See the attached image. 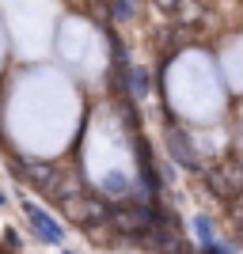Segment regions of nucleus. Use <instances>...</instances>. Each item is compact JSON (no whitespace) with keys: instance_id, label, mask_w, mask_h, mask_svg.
I'll return each instance as SVG.
<instances>
[{"instance_id":"2","label":"nucleus","mask_w":243,"mask_h":254,"mask_svg":"<svg viewBox=\"0 0 243 254\" xmlns=\"http://www.w3.org/2000/svg\"><path fill=\"white\" fill-rule=\"evenodd\" d=\"M11 38L27 57H38L50 46V0H4Z\"/></svg>"},{"instance_id":"3","label":"nucleus","mask_w":243,"mask_h":254,"mask_svg":"<svg viewBox=\"0 0 243 254\" xmlns=\"http://www.w3.org/2000/svg\"><path fill=\"white\" fill-rule=\"evenodd\" d=\"M61 50H65V57H69V61L73 64H80V68H87V72H91V68H95V34H91V27H84V23H69V27H65L61 31Z\"/></svg>"},{"instance_id":"1","label":"nucleus","mask_w":243,"mask_h":254,"mask_svg":"<svg viewBox=\"0 0 243 254\" xmlns=\"http://www.w3.org/2000/svg\"><path fill=\"white\" fill-rule=\"evenodd\" d=\"M8 118H11L15 140H19L27 152L61 148L65 140H69V133H73V118H76L73 87L53 72L31 76L27 84H19Z\"/></svg>"},{"instance_id":"4","label":"nucleus","mask_w":243,"mask_h":254,"mask_svg":"<svg viewBox=\"0 0 243 254\" xmlns=\"http://www.w3.org/2000/svg\"><path fill=\"white\" fill-rule=\"evenodd\" d=\"M0 53H4V34H0Z\"/></svg>"}]
</instances>
